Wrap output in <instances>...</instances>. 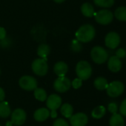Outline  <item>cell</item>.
Returning a JSON list of instances; mask_svg holds the SVG:
<instances>
[{"label":"cell","instance_id":"1","mask_svg":"<svg viewBox=\"0 0 126 126\" xmlns=\"http://www.w3.org/2000/svg\"><path fill=\"white\" fill-rule=\"evenodd\" d=\"M96 35L95 28L91 24H84L81 26L76 32V39L82 43L91 41Z\"/></svg>","mask_w":126,"mask_h":126},{"label":"cell","instance_id":"28","mask_svg":"<svg viewBox=\"0 0 126 126\" xmlns=\"http://www.w3.org/2000/svg\"><path fill=\"white\" fill-rule=\"evenodd\" d=\"M108 109L109 112H111V114H115L117 112L118 106L116 103H109V105L108 106Z\"/></svg>","mask_w":126,"mask_h":126},{"label":"cell","instance_id":"26","mask_svg":"<svg viewBox=\"0 0 126 126\" xmlns=\"http://www.w3.org/2000/svg\"><path fill=\"white\" fill-rule=\"evenodd\" d=\"M71 49L74 52H79L82 49V46L81 42L79 41L77 39L73 40L71 44Z\"/></svg>","mask_w":126,"mask_h":126},{"label":"cell","instance_id":"23","mask_svg":"<svg viewBox=\"0 0 126 126\" xmlns=\"http://www.w3.org/2000/svg\"><path fill=\"white\" fill-rule=\"evenodd\" d=\"M34 97L37 100L41 102L46 100L48 98V95L45 90L42 88H36L34 90Z\"/></svg>","mask_w":126,"mask_h":126},{"label":"cell","instance_id":"31","mask_svg":"<svg viewBox=\"0 0 126 126\" xmlns=\"http://www.w3.org/2000/svg\"><path fill=\"white\" fill-rule=\"evenodd\" d=\"M116 56H117L119 58H123L126 56V51L123 49V48H120L117 50L116 52Z\"/></svg>","mask_w":126,"mask_h":126},{"label":"cell","instance_id":"5","mask_svg":"<svg viewBox=\"0 0 126 126\" xmlns=\"http://www.w3.org/2000/svg\"><path fill=\"white\" fill-rule=\"evenodd\" d=\"M31 68L34 74L38 76H45L48 71V65L47 60L44 58H37L33 61Z\"/></svg>","mask_w":126,"mask_h":126},{"label":"cell","instance_id":"8","mask_svg":"<svg viewBox=\"0 0 126 126\" xmlns=\"http://www.w3.org/2000/svg\"><path fill=\"white\" fill-rule=\"evenodd\" d=\"M19 84L20 87L25 91H34L37 88L36 80L29 75L22 76L19 80Z\"/></svg>","mask_w":126,"mask_h":126},{"label":"cell","instance_id":"35","mask_svg":"<svg viewBox=\"0 0 126 126\" xmlns=\"http://www.w3.org/2000/svg\"><path fill=\"white\" fill-rule=\"evenodd\" d=\"M0 74H1V70H0Z\"/></svg>","mask_w":126,"mask_h":126},{"label":"cell","instance_id":"16","mask_svg":"<svg viewBox=\"0 0 126 126\" xmlns=\"http://www.w3.org/2000/svg\"><path fill=\"white\" fill-rule=\"evenodd\" d=\"M81 12L83 16L88 17V18L93 17L95 14V11H94V8L93 5L88 2L84 3L81 6Z\"/></svg>","mask_w":126,"mask_h":126},{"label":"cell","instance_id":"7","mask_svg":"<svg viewBox=\"0 0 126 126\" xmlns=\"http://www.w3.org/2000/svg\"><path fill=\"white\" fill-rule=\"evenodd\" d=\"M125 89L124 84L120 81H113L108 84L106 91L107 94L111 97H117L120 96Z\"/></svg>","mask_w":126,"mask_h":126},{"label":"cell","instance_id":"34","mask_svg":"<svg viewBox=\"0 0 126 126\" xmlns=\"http://www.w3.org/2000/svg\"><path fill=\"white\" fill-rule=\"evenodd\" d=\"M55 2H56V3H62V2H63V1H65V0H53Z\"/></svg>","mask_w":126,"mask_h":126},{"label":"cell","instance_id":"25","mask_svg":"<svg viewBox=\"0 0 126 126\" xmlns=\"http://www.w3.org/2000/svg\"><path fill=\"white\" fill-rule=\"evenodd\" d=\"M94 4L102 7H111L114 4V0H94Z\"/></svg>","mask_w":126,"mask_h":126},{"label":"cell","instance_id":"32","mask_svg":"<svg viewBox=\"0 0 126 126\" xmlns=\"http://www.w3.org/2000/svg\"><path fill=\"white\" fill-rule=\"evenodd\" d=\"M7 36V32L6 30L4 27H0V41L4 39Z\"/></svg>","mask_w":126,"mask_h":126},{"label":"cell","instance_id":"36","mask_svg":"<svg viewBox=\"0 0 126 126\" xmlns=\"http://www.w3.org/2000/svg\"></svg>","mask_w":126,"mask_h":126},{"label":"cell","instance_id":"15","mask_svg":"<svg viewBox=\"0 0 126 126\" xmlns=\"http://www.w3.org/2000/svg\"><path fill=\"white\" fill-rule=\"evenodd\" d=\"M50 116V111L45 108H42L37 109L34 114V119L38 122H44Z\"/></svg>","mask_w":126,"mask_h":126},{"label":"cell","instance_id":"14","mask_svg":"<svg viewBox=\"0 0 126 126\" xmlns=\"http://www.w3.org/2000/svg\"><path fill=\"white\" fill-rule=\"evenodd\" d=\"M54 73L59 77H64L68 71V66L66 63L63 61H59L56 63L53 67Z\"/></svg>","mask_w":126,"mask_h":126},{"label":"cell","instance_id":"10","mask_svg":"<svg viewBox=\"0 0 126 126\" xmlns=\"http://www.w3.org/2000/svg\"><path fill=\"white\" fill-rule=\"evenodd\" d=\"M105 43L106 47L109 49H116L120 43V37L118 33L115 32H110L105 36Z\"/></svg>","mask_w":126,"mask_h":126},{"label":"cell","instance_id":"9","mask_svg":"<svg viewBox=\"0 0 126 126\" xmlns=\"http://www.w3.org/2000/svg\"><path fill=\"white\" fill-rule=\"evenodd\" d=\"M71 86V82L69 78L66 77H59L53 83V88L54 89L59 92V93H64L69 90V89Z\"/></svg>","mask_w":126,"mask_h":126},{"label":"cell","instance_id":"19","mask_svg":"<svg viewBox=\"0 0 126 126\" xmlns=\"http://www.w3.org/2000/svg\"><path fill=\"white\" fill-rule=\"evenodd\" d=\"M94 85L97 89L102 91V90H105L107 89V87L108 86V80L105 78L99 77L95 79V80L94 82Z\"/></svg>","mask_w":126,"mask_h":126},{"label":"cell","instance_id":"33","mask_svg":"<svg viewBox=\"0 0 126 126\" xmlns=\"http://www.w3.org/2000/svg\"><path fill=\"white\" fill-rule=\"evenodd\" d=\"M5 98V93L3 89L0 88V102L3 101Z\"/></svg>","mask_w":126,"mask_h":126},{"label":"cell","instance_id":"17","mask_svg":"<svg viewBox=\"0 0 126 126\" xmlns=\"http://www.w3.org/2000/svg\"><path fill=\"white\" fill-rule=\"evenodd\" d=\"M50 52V48L46 44H42L37 48V55L39 57H40V58H44L47 60V57L49 55Z\"/></svg>","mask_w":126,"mask_h":126},{"label":"cell","instance_id":"11","mask_svg":"<svg viewBox=\"0 0 126 126\" xmlns=\"http://www.w3.org/2000/svg\"><path fill=\"white\" fill-rule=\"evenodd\" d=\"M26 120V113L22 109H15L11 114V123L15 126H22Z\"/></svg>","mask_w":126,"mask_h":126},{"label":"cell","instance_id":"29","mask_svg":"<svg viewBox=\"0 0 126 126\" xmlns=\"http://www.w3.org/2000/svg\"><path fill=\"white\" fill-rule=\"evenodd\" d=\"M120 112L122 116L126 117V99H125L122 102V103L120 106Z\"/></svg>","mask_w":126,"mask_h":126},{"label":"cell","instance_id":"6","mask_svg":"<svg viewBox=\"0 0 126 126\" xmlns=\"http://www.w3.org/2000/svg\"><path fill=\"white\" fill-rule=\"evenodd\" d=\"M94 18L98 24L102 25L109 24L114 18V14L108 10H101L94 14Z\"/></svg>","mask_w":126,"mask_h":126},{"label":"cell","instance_id":"4","mask_svg":"<svg viewBox=\"0 0 126 126\" xmlns=\"http://www.w3.org/2000/svg\"><path fill=\"white\" fill-rule=\"evenodd\" d=\"M46 105L48 109L51 111V112H50V117L52 118H56L57 116L56 110L62 105V99L57 94H51L47 98Z\"/></svg>","mask_w":126,"mask_h":126},{"label":"cell","instance_id":"24","mask_svg":"<svg viewBox=\"0 0 126 126\" xmlns=\"http://www.w3.org/2000/svg\"><path fill=\"white\" fill-rule=\"evenodd\" d=\"M114 16L115 17L120 20V21H126V7L124 6H121L119 7L116 9L115 12H114Z\"/></svg>","mask_w":126,"mask_h":126},{"label":"cell","instance_id":"22","mask_svg":"<svg viewBox=\"0 0 126 126\" xmlns=\"http://www.w3.org/2000/svg\"><path fill=\"white\" fill-rule=\"evenodd\" d=\"M106 113V109L104 106H100L96 107L91 113V116L95 118V119H100L102 117H103L105 116Z\"/></svg>","mask_w":126,"mask_h":126},{"label":"cell","instance_id":"13","mask_svg":"<svg viewBox=\"0 0 126 126\" xmlns=\"http://www.w3.org/2000/svg\"><path fill=\"white\" fill-rule=\"evenodd\" d=\"M122 61L116 55L111 56L108 61V67L112 72H118L122 69Z\"/></svg>","mask_w":126,"mask_h":126},{"label":"cell","instance_id":"18","mask_svg":"<svg viewBox=\"0 0 126 126\" xmlns=\"http://www.w3.org/2000/svg\"><path fill=\"white\" fill-rule=\"evenodd\" d=\"M109 125L110 126H124L125 121L123 116L117 113L113 114V115L110 119Z\"/></svg>","mask_w":126,"mask_h":126},{"label":"cell","instance_id":"30","mask_svg":"<svg viewBox=\"0 0 126 126\" xmlns=\"http://www.w3.org/2000/svg\"><path fill=\"white\" fill-rule=\"evenodd\" d=\"M53 126H69L68 123L63 119H58L56 120Z\"/></svg>","mask_w":126,"mask_h":126},{"label":"cell","instance_id":"27","mask_svg":"<svg viewBox=\"0 0 126 126\" xmlns=\"http://www.w3.org/2000/svg\"><path fill=\"white\" fill-rule=\"evenodd\" d=\"M71 85H72L74 89H79V88H80L82 86V80H81L80 78H76V79H74L73 80V82L71 83Z\"/></svg>","mask_w":126,"mask_h":126},{"label":"cell","instance_id":"20","mask_svg":"<svg viewBox=\"0 0 126 126\" xmlns=\"http://www.w3.org/2000/svg\"><path fill=\"white\" fill-rule=\"evenodd\" d=\"M11 114L10 108L7 102H0V117L7 118Z\"/></svg>","mask_w":126,"mask_h":126},{"label":"cell","instance_id":"12","mask_svg":"<svg viewBox=\"0 0 126 126\" xmlns=\"http://www.w3.org/2000/svg\"><path fill=\"white\" fill-rule=\"evenodd\" d=\"M69 119L72 126H85L88 121L87 115L84 113H77L72 115Z\"/></svg>","mask_w":126,"mask_h":126},{"label":"cell","instance_id":"21","mask_svg":"<svg viewBox=\"0 0 126 126\" xmlns=\"http://www.w3.org/2000/svg\"><path fill=\"white\" fill-rule=\"evenodd\" d=\"M61 114L66 118H70L73 115V107L69 103H65L62 106L60 109Z\"/></svg>","mask_w":126,"mask_h":126},{"label":"cell","instance_id":"2","mask_svg":"<svg viewBox=\"0 0 126 126\" xmlns=\"http://www.w3.org/2000/svg\"><path fill=\"white\" fill-rule=\"evenodd\" d=\"M76 73L79 78L82 80H86L89 79L92 75V67L88 61H81L76 64Z\"/></svg>","mask_w":126,"mask_h":126},{"label":"cell","instance_id":"3","mask_svg":"<svg viewBox=\"0 0 126 126\" xmlns=\"http://www.w3.org/2000/svg\"><path fill=\"white\" fill-rule=\"evenodd\" d=\"M91 57L93 61L97 64L104 63L108 59V52L100 46H96L93 47L91 51Z\"/></svg>","mask_w":126,"mask_h":126}]
</instances>
